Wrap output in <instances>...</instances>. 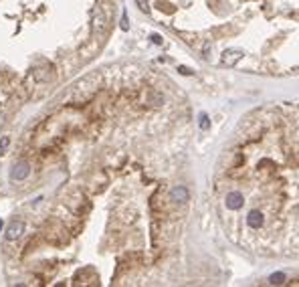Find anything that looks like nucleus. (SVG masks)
I'll return each mask as SVG.
<instances>
[{"mask_svg":"<svg viewBox=\"0 0 299 287\" xmlns=\"http://www.w3.org/2000/svg\"><path fill=\"white\" fill-rule=\"evenodd\" d=\"M178 71H180V73H182V75H192V71H190V69H188V67H182V65H180V67H178Z\"/></svg>","mask_w":299,"mask_h":287,"instance_id":"16","label":"nucleus"},{"mask_svg":"<svg viewBox=\"0 0 299 287\" xmlns=\"http://www.w3.org/2000/svg\"><path fill=\"white\" fill-rule=\"evenodd\" d=\"M263 222H265V216H263L261 210H251V212L246 214V224L251 226V228H261Z\"/></svg>","mask_w":299,"mask_h":287,"instance_id":"7","label":"nucleus"},{"mask_svg":"<svg viewBox=\"0 0 299 287\" xmlns=\"http://www.w3.org/2000/svg\"><path fill=\"white\" fill-rule=\"evenodd\" d=\"M287 281V275L283 273V271H277V273H273L271 277H269V283L271 285H283Z\"/></svg>","mask_w":299,"mask_h":287,"instance_id":"9","label":"nucleus"},{"mask_svg":"<svg viewBox=\"0 0 299 287\" xmlns=\"http://www.w3.org/2000/svg\"><path fill=\"white\" fill-rule=\"evenodd\" d=\"M22 232H24V222H22V220H12V222L6 226L4 236H6V241H16V238L22 236Z\"/></svg>","mask_w":299,"mask_h":287,"instance_id":"4","label":"nucleus"},{"mask_svg":"<svg viewBox=\"0 0 299 287\" xmlns=\"http://www.w3.org/2000/svg\"><path fill=\"white\" fill-rule=\"evenodd\" d=\"M2 226H4V222H2V218H0V230H2Z\"/></svg>","mask_w":299,"mask_h":287,"instance_id":"17","label":"nucleus"},{"mask_svg":"<svg viewBox=\"0 0 299 287\" xmlns=\"http://www.w3.org/2000/svg\"><path fill=\"white\" fill-rule=\"evenodd\" d=\"M224 204H226V208H230V210H240L242 204H244V196L234 190V192H228V194H226Z\"/></svg>","mask_w":299,"mask_h":287,"instance_id":"5","label":"nucleus"},{"mask_svg":"<svg viewBox=\"0 0 299 287\" xmlns=\"http://www.w3.org/2000/svg\"><path fill=\"white\" fill-rule=\"evenodd\" d=\"M242 57H244V53H242L240 49H226V51L220 55V65H222V67H234Z\"/></svg>","mask_w":299,"mask_h":287,"instance_id":"3","label":"nucleus"},{"mask_svg":"<svg viewBox=\"0 0 299 287\" xmlns=\"http://www.w3.org/2000/svg\"><path fill=\"white\" fill-rule=\"evenodd\" d=\"M136 4H138V8H140L144 14H150V10H152V8H150L148 0H136Z\"/></svg>","mask_w":299,"mask_h":287,"instance_id":"11","label":"nucleus"},{"mask_svg":"<svg viewBox=\"0 0 299 287\" xmlns=\"http://www.w3.org/2000/svg\"><path fill=\"white\" fill-rule=\"evenodd\" d=\"M4 120H6V114H4V110H2V108H0V128L4 126Z\"/></svg>","mask_w":299,"mask_h":287,"instance_id":"14","label":"nucleus"},{"mask_svg":"<svg viewBox=\"0 0 299 287\" xmlns=\"http://www.w3.org/2000/svg\"><path fill=\"white\" fill-rule=\"evenodd\" d=\"M110 22H112V8H110V4H97L95 10H93V32L97 36L106 34L108 28H110Z\"/></svg>","mask_w":299,"mask_h":287,"instance_id":"1","label":"nucleus"},{"mask_svg":"<svg viewBox=\"0 0 299 287\" xmlns=\"http://www.w3.org/2000/svg\"><path fill=\"white\" fill-rule=\"evenodd\" d=\"M170 198H172L174 202H178V204H184V202H188L190 192H188L186 186H174V188L170 190Z\"/></svg>","mask_w":299,"mask_h":287,"instance_id":"6","label":"nucleus"},{"mask_svg":"<svg viewBox=\"0 0 299 287\" xmlns=\"http://www.w3.org/2000/svg\"><path fill=\"white\" fill-rule=\"evenodd\" d=\"M51 71H53L51 67H40V69H34V71H32V77H34V81L44 83V81H48V79H53V73H51Z\"/></svg>","mask_w":299,"mask_h":287,"instance_id":"8","label":"nucleus"},{"mask_svg":"<svg viewBox=\"0 0 299 287\" xmlns=\"http://www.w3.org/2000/svg\"><path fill=\"white\" fill-rule=\"evenodd\" d=\"M8 144H10V138H2V140H0V156H2V154H6V148H8Z\"/></svg>","mask_w":299,"mask_h":287,"instance_id":"12","label":"nucleus"},{"mask_svg":"<svg viewBox=\"0 0 299 287\" xmlns=\"http://www.w3.org/2000/svg\"><path fill=\"white\" fill-rule=\"evenodd\" d=\"M150 38H152V42H156V44H162V36L160 34H152Z\"/></svg>","mask_w":299,"mask_h":287,"instance_id":"15","label":"nucleus"},{"mask_svg":"<svg viewBox=\"0 0 299 287\" xmlns=\"http://www.w3.org/2000/svg\"><path fill=\"white\" fill-rule=\"evenodd\" d=\"M122 30H130V24H128V16L124 14V18H122Z\"/></svg>","mask_w":299,"mask_h":287,"instance_id":"13","label":"nucleus"},{"mask_svg":"<svg viewBox=\"0 0 299 287\" xmlns=\"http://www.w3.org/2000/svg\"><path fill=\"white\" fill-rule=\"evenodd\" d=\"M30 174V164L26 160H18L14 162V166L10 168V180L12 182H20Z\"/></svg>","mask_w":299,"mask_h":287,"instance_id":"2","label":"nucleus"},{"mask_svg":"<svg viewBox=\"0 0 299 287\" xmlns=\"http://www.w3.org/2000/svg\"><path fill=\"white\" fill-rule=\"evenodd\" d=\"M198 128H200L202 132L210 130V120H208V116H206V114H200V116H198Z\"/></svg>","mask_w":299,"mask_h":287,"instance_id":"10","label":"nucleus"}]
</instances>
